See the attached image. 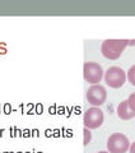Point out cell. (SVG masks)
Here are the masks:
<instances>
[{
	"label": "cell",
	"mask_w": 135,
	"mask_h": 153,
	"mask_svg": "<svg viewBox=\"0 0 135 153\" xmlns=\"http://www.w3.org/2000/svg\"><path fill=\"white\" fill-rule=\"evenodd\" d=\"M135 45V40H106L102 42L101 51L108 60H117L126 46Z\"/></svg>",
	"instance_id": "cell-1"
},
{
	"label": "cell",
	"mask_w": 135,
	"mask_h": 153,
	"mask_svg": "<svg viewBox=\"0 0 135 153\" xmlns=\"http://www.w3.org/2000/svg\"><path fill=\"white\" fill-rule=\"evenodd\" d=\"M105 82L111 88H121L126 82V73L120 66H111L105 73Z\"/></svg>",
	"instance_id": "cell-2"
},
{
	"label": "cell",
	"mask_w": 135,
	"mask_h": 153,
	"mask_svg": "<svg viewBox=\"0 0 135 153\" xmlns=\"http://www.w3.org/2000/svg\"><path fill=\"white\" fill-rule=\"evenodd\" d=\"M130 148L128 137L122 133H113L107 139V149L110 153H126Z\"/></svg>",
	"instance_id": "cell-3"
},
{
	"label": "cell",
	"mask_w": 135,
	"mask_h": 153,
	"mask_svg": "<svg viewBox=\"0 0 135 153\" xmlns=\"http://www.w3.org/2000/svg\"><path fill=\"white\" fill-rule=\"evenodd\" d=\"M84 79L90 84H98L103 78V69L98 63L94 61H87L83 68Z\"/></svg>",
	"instance_id": "cell-4"
},
{
	"label": "cell",
	"mask_w": 135,
	"mask_h": 153,
	"mask_svg": "<svg viewBox=\"0 0 135 153\" xmlns=\"http://www.w3.org/2000/svg\"><path fill=\"white\" fill-rule=\"evenodd\" d=\"M103 111L99 107H90L84 112L83 123L87 129H97L103 124Z\"/></svg>",
	"instance_id": "cell-5"
},
{
	"label": "cell",
	"mask_w": 135,
	"mask_h": 153,
	"mask_svg": "<svg viewBox=\"0 0 135 153\" xmlns=\"http://www.w3.org/2000/svg\"><path fill=\"white\" fill-rule=\"evenodd\" d=\"M107 98V92L105 87L99 84H94L87 89V101H88L93 107H99L103 105Z\"/></svg>",
	"instance_id": "cell-6"
},
{
	"label": "cell",
	"mask_w": 135,
	"mask_h": 153,
	"mask_svg": "<svg viewBox=\"0 0 135 153\" xmlns=\"http://www.w3.org/2000/svg\"><path fill=\"white\" fill-rule=\"evenodd\" d=\"M117 116L124 121L131 120V119L135 117V112L131 110V107L129 106L128 100H124L122 102L119 103V106H117Z\"/></svg>",
	"instance_id": "cell-7"
},
{
	"label": "cell",
	"mask_w": 135,
	"mask_h": 153,
	"mask_svg": "<svg viewBox=\"0 0 135 153\" xmlns=\"http://www.w3.org/2000/svg\"><path fill=\"white\" fill-rule=\"evenodd\" d=\"M126 79L129 80V83L135 87V65H133L126 73Z\"/></svg>",
	"instance_id": "cell-8"
},
{
	"label": "cell",
	"mask_w": 135,
	"mask_h": 153,
	"mask_svg": "<svg viewBox=\"0 0 135 153\" xmlns=\"http://www.w3.org/2000/svg\"><path fill=\"white\" fill-rule=\"evenodd\" d=\"M83 133H84V139H83V144H84V146H88L89 143H90V139H92V134H90L89 129H87V128H84Z\"/></svg>",
	"instance_id": "cell-9"
},
{
	"label": "cell",
	"mask_w": 135,
	"mask_h": 153,
	"mask_svg": "<svg viewBox=\"0 0 135 153\" xmlns=\"http://www.w3.org/2000/svg\"><path fill=\"white\" fill-rule=\"evenodd\" d=\"M128 102H129V106L131 107V110H133V111L135 112V92H133L129 96Z\"/></svg>",
	"instance_id": "cell-10"
},
{
	"label": "cell",
	"mask_w": 135,
	"mask_h": 153,
	"mask_svg": "<svg viewBox=\"0 0 135 153\" xmlns=\"http://www.w3.org/2000/svg\"><path fill=\"white\" fill-rule=\"evenodd\" d=\"M129 152L130 153H135V142H133L131 144H130V148H129Z\"/></svg>",
	"instance_id": "cell-11"
},
{
	"label": "cell",
	"mask_w": 135,
	"mask_h": 153,
	"mask_svg": "<svg viewBox=\"0 0 135 153\" xmlns=\"http://www.w3.org/2000/svg\"><path fill=\"white\" fill-rule=\"evenodd\" d=\"M98 153H110V152H108V151H107V152H105V151H102V152H98Z\"/></svg>",
	"instance_id": "cell-12"
}]
</instances>
